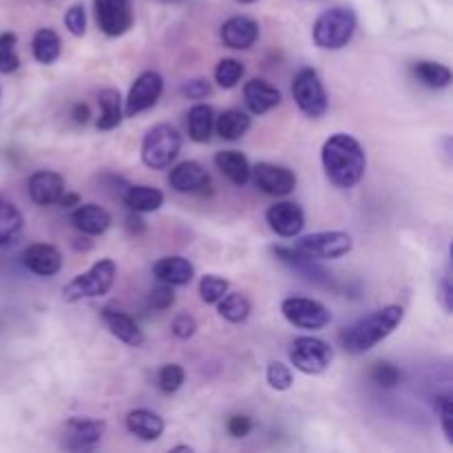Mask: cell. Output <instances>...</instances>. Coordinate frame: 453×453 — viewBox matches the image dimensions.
<instances>
[{
	"label": "cell",
	"instance_id": "obj_1",
	"mask_svg": "<svg viewBox=\"0 0 453 453\" xmlns=\"http://www.w3.org/2000/svg\"><path fill=\"white\" fill-rule=\"evenodd\" d=\"M321 162L327 180L339 188H354L367 168L365 150L349 133H334L327 137L321 149Z\"/></svg>",
	"mask_w": 453,
	"mask_h": 453
},
{
	"label": "cell",
	"instance_id": "obj_2",
	"mask_svg": "<svg viewBox=\"0 0 453 453\" xmlns=\"http://www.w3.org/2000/svg\"><path fill=\"white\" fill-rule=\"evenodd\" d=\"M403 319H405L403 305H385V308L372 312L370 317L349 326L343 332V336H341V343H343L345 352L365 354L374 349L379 343H383L401 326Z\"/></svg>",
	"mask_w": 453,
	"mask_h": 453
},
{
	"label": "cell",
	"instance_id": "obj_3",
	"mask_svg": "<svg viewBox=\"0 0 453 453\" xmlns=\"http://www.w3.org/2000/svg\"><path fill=\"white\" fill-rule=\"evenodd\" d=\"M357 31V13L349 7H332L317 18L312 27V40L319 49L339 51L348 47Z\"/></svg>",
	"mask_w": 453,
	"mask_h": 453
},
{
	"label": "cell",
	"instance_id": "obj_4",
	"mask_svg": "<svg viewBox=\"0 0 453 453\" xmlns=\"http://www.w3.org/2000/svg\"><path fill=\"white\" fill-rule=\"evenodd\" d=\"M118 265L113 259H100L87 273L78 274L62 288V299L66 303H78L82 299H97L113 288Z\"/></svg>",
	"mask_w": 453,
	"mask_h": 453
},
{
	"label": "cell",
	"instance_id": "obj_5",
	"mask_svg": "<svg viewBox=\"0 0 453 453\" xmlns=\"http://www.w3.org/2000/svg\"><path fill=\"white\" fill-rule=\"evenodd\" d=\"M181 150V135L171 124H155L142 142V162L153 171L168 168Z\"/></svg>",
	"mask_w": 453,
	"mask_h": 453
},
{
	"label": "cell",
	"instance_id": "obj_6",
	"mask_svg": "<svg viewBox=\"0 0 453 453\" xmlns=\"http://www.w3.org/2000/svg\"><path fill=\"white\" fill-rule=\"evenodd\" d=\"M352 237L343 230H323L301 237L295 243V250L312 261H334L352 252Z\"/></svg>",
	"mask_w": 453,
	"mask_h": 453
},
{
	"label": "cell",
	"instance_id": "obj_7",
	"mask_svg": "<svg viewBox=\"0 0 453 453\" xmlns=\"http://www.w3.org/2000/svg\"><path fill=\"white\" fill-rule=\"evenodd\" d=\"M292 97L308 118L319 119L327 111V93L317 69H301L292 80Z\"/></svg>",
	"mask_w": 453,
	"mask_h": 453
},
{
	"label": "cell",
	"instance_id": "obj_8",
	"mask_svg": "<svg viewBox=\"0 0 453 453\" xmlns=\"http://www.w3.org/2000/svg\"><path fill=\"white\" fill-rule=\"evenodd\" d=\"M332 361H334V349L330 348V343L314 336H299L290 348V363L308 376L323 374Z\"/></svg>",
	"mask_w": 453,
	"mask_h": 453
},
{
	"label": "cell",
	"instance_id": "obj_9",
	"mask_svg": "<svg viewBox=\"0 0 453 453\" xmlns=\"http://www.w3.org/2000/svg\"><path fill=\"white\" fill-rule=\"evenodd\" d=\"M281 314L288 323L301 330H323L332 323V312L321 301L305 299V296H290L281 303Z\"/></svg>",
	"mask_w": 453,
	"mask_h": 453
},
{
	"label": "cell",
	"instance_id": "obj_10",
	"mask_svg": "<svg viewBox=\"0 0 453 453\" xmlns=\"http://www.w3.org/2000/svg\"><path fill=\"white\" fill-rule=\"evenodd\" d=\"M162 91H164V80L157 71H144V73H140L127 96L124 115H127V118H135V115L142 113V111H149L150 106L157 104Z\"/></svg>",
	"mask_w": 453,
	"mask_h": 453
},
{
	"label": "cell",
	"instance_id": "obj_11",
	"mask_svg": "<svg viewBox=\"0 0 453 453\" xmlns=\"http://www.w3.org/2000/svg\"><path fill=\"white\" fill-rule=\"evenodd\" d=\"M96 20L111 38L124 35L135 20L131 0H96Z\"/></svg>",
	"mask_w": 453,
	"mask_h": 453
},
{
	"label": "cell",
	"instance_id": "obj_12",
	"mask_svg": "<svg viewBox=\"0 0 453 453\" xmlns=\"http://www.w3.org/2000/svg\"><path fill=\"white\" fill-rule=\"evenodd\" d=\"M106 425L104 420L96 418H73L66 420L65 434H62V447L69 451H88L102 441V434H104Z\"/></svg>",
	"mask_w": 453,
	"mask_h": 453
},
{
	"label": "cell",
	"instance_id": "obj_13",
	"mask_svg": "<svg viewBox=\"0 0 453 453\" xmlns=\"http://www.w3.org/2000/svg\"><path fill=\"white\" fill-rule=\"evenodd\" d=\"M250 177L255 180L257 188L273 197H286L296 188L295 173L286 166H277V164L259 162L255 168H250Z\"/></svg>",
	"mask_w": 453,
	"mask_h": 453
},
{
	"label": "cell",
	"instance_id": "obj_14",
	"mask_svg": "<svg viewBox=\"0 0 453 453\" xmlns=\"http://www.w3.org/2000/svg\"><path fill=\"white\" fill-rule=\"evenodd\" d=\"M268 226L279 234V237H299L301 230L305 228L303 208L295 202H277L265 212Z\"/></svg>",
	"mask_w": 453,
	"mask_h": 453
},
{
	"label": "cell",
	"instance_id": "obj_15",
	"mask_svg": "<svg viewBox=\"0 0 453 453\" xmlns=\"http://www.w3.org/2000/svg\"><path fill=\"white\" fill-rule=\"evenodd\" d=\"M65 190V177L56 171H38L29 177V197L38 206H53Z\"/></svg>",
	"mask_w": 453,
	"mask_h": 453
},
{
	"label": "cell",
	"instance_id": "obj_16",
	"mask_svg": "<svg viewBox=\"0 0 453 453\" xmlns=\"http://www.w3.org/2000/svg\"><path fill=\"white\" fill-rule=\"evenodd\" d=\"M22 264L38 277H53L62 268V255L51 243H34L22 255Z\"/></svg>",
	"mask_w": 453,
	"mask_h": 453
},
{
	"label": "cell",
	"instance_id": "obj_17",
	"mask_svg": "<svg viewBox=\"0 0 453 453\" xmlns=\"http://www.w3.org/2000/svg\"><path fill=\"white\" fill-rule=\"evenodd\" d=\"M221 40L230 49H250L259 40V25L248 16H234L221 25Z\"/></svg>",
	"mask_w": 453,
	"mask_h": 453
},
{
	"label": "cell",
	"instance_id": "obj_18",
	"mask_svg": "<svg viewBox=\"0 0 453 453\" xmlns=\"http://www.w3.org/2000/svg\"><path fill=\"white\" fill-rule=\"evenodd\" d=\"M71 224L75 230H80L82 234L88 237H97V234H104L111 228L113 219H111L109 211H104L97 203H78V208L71 215Z\"/></svg>",
	"mask_w": 453,
	"mask_h": 453
},
{
	"label": "cell",
	"instance_id": "obj_19",
	"mask_svg": "<svg viewBox=\"0 0 453 453\" xmlns=\"http://www.w3.org/2000/svg\"><path fill=\"white\" fill-rule=\"evenodd\" d=\"M243 100L255 115H264L281 104V91L265 80L255 78L243 87Z\"/></svg>",
	"mask_w": 453,
	"mask_h": 453
},
{
	"label": "cell",
	"instance_id": "obj_20",
	"mask_svg": "<svg viewBox=\"0 0 453 453\" xmlns=\"http://www.w3.org/2000/svg\"><path fill=\"white\" fill-rule=\"evenodd\" d=\"M168 181L177 193H197L211 184V175L199 162H181L173 168Z\"/></svg>",
	"mask_w": 453,
	"mask_h": 453
},
{
	"label": "cell",
	"instance_id": "obj_21",
	"mask_svg": "<svg viewBox=\"0 0 453 453\" xmlns=\"http://www.w3.org/2000/svg\"><path fill=\"white\" fill-rule=\"evenodd\" d=\"M102 319H104L111 334H113L118 341H122V343H127L128 348H142V345H144V334H142L137 323L133 321L128 314L119 312V310H113V308H104L102 310Z\"/></svg>",
	"mask_w": 453,
	"mask_h": 453
},
{
	"label": "cell",
	"instance_id": "obj_22",
	"mask_svg": "<svg viewBox=\"0 0 453 453\" xmlns=\"http://www.w3.org/2000/svg\"><path fill=\"white\" fill-rule=\"evenodd\" d=\"M153 274L159 283H168L173 288L188 286L195 277V265L184 257H162L153 265Z\"/></svg>",
	"mask_w": 453,
	"mask_h": 453
},
{
	"label": "cell",
	"instance_id": "obj_23",
	"mask_svg": "<svg viewBox=\"0 0 453 453\" xmlns=\"http://www.w3.org/2000/svg\"><path fill=\"white\" fill-rule=\"evenodd\" d=\"M127 427L128 432H131L133 436L140 438V441L153 442L162 438L166 423H164L162 416L155 414V411L150 410H133L128 411L127 416Z\"/></svg>",
	"mask_w": 453,
	"mask_h": 453
},
{
	"label": "cell",
	"instance_id": "obj_24",
	"mask_svg": "<svg viewBox=\"0 0 453 453\" xmlns=\"http://www.w3.org/2000/svg\"><path fill=\"white\" fill-rule=\"evenodd\" d=\"M217 168L221 171V175L228 177L233 184L243 186L250 180V162H248L246 155L242 150H221L215 157Z\"/></svg>",
	"mask_w": 453,
	"mask_h": 453
},
{
	"label": "cell",
	"instance_id": "obj_25",
	"mask_svg": "<svg viewBox=\"0 0 453 453\" xmlns=\"http://www.w3.org/2000/svg\"><path fill=\"white\" fill-rule=\"evenodd\" d=\"M124 203L131 212H155L162 208L164 203V193L153 186H128L127 193H124Z\"/></svg>",
	"mask_w": 453,
	"mask_h": 453
},
{
	"label": "cell",
	"instance_id": "obj_26",
	"mask_svg": "<svg viewBox=\"0 0 453 453\" xmlns=\"http://www.w3.org/2000/svg\"><path fill=\"white\" fill-rule=\"evenodd\" d=\"M97 104H100V118H97V128L100 131H113V128H118L122 124V96H119L118 88H104V91H100Z\"/></svg>",
	"mask_w": 453,
	"mask_h": 453
},
{
	"label": "cell",
	"instance_id": "obj_27",
	"mask_svg": "<svg viewBox=\"0 0 453 453\" xmlns=\"http://www.w3.org/2000/svg\"><path fill=\"white\" fill-rule=\"evenodd\" d=\"M31 53H34L35 62H40V65L44 66L53 65L62 53L60 35H58L53 29H49V27L38 29L35 31L34 40H31Z\"/></svg>",
	"mask_w": 453,
	"mask_h": 453
},
{
	"label": "cell",
	"instance_id": "obj_28",
	"mask_svg": "<svg viewBox=\"0 0 453 453\" xmlns=\"http://www.w3.org/2000/svg\"><path fill=\"white\" fill-rule=\"evenodd\" d=\"M250 124L252 122L250 118H248V113H243V111L239 109H228L224 111L219 118H215V131L221 140L234 142V140H242V137L246 135Z\"/></svg>",
	"mask_w": 453,
	"mask_h": 453
},
{
	"label": "cell",
	"instance_id": "obj_29",
	"mask_svg": "<svg viewBox=\"0 0 453 453\" xmlns=\"http://www.w3.org/2000/svg\"><path fill=\"white\" fill-rule=\"evenodd\" d=\"M215 128V111L208 104H195L188 111V135L197 144H206Z\"/></svg>",
	"mask_w": 453,
	"mask_h": 453
},
{
	"label": "cell",
	"instance_id": "obj_30",
	"mask_svg": "<svg viewBox=\"0 0 453 453\" xmlns=\"http://www.w3.org/2000/svg\"><path fill=\"white\" fill-rule=\"evenodd\" d=\"M22 226H25V219L16 203L0 199V246L16 242L22 233Z\"/></svg>",
	"mask_w": 453,
	"mask_h": 453
},
{
	"label": "cell",
	"instance_id": "obj_31",
	"mask_svg": "<svg viewBox=\"0 0 453 453\" xmlns=\"http://www.w3.org/2000/svg\"><path fill=\"white\" fill-rule=\"evenodd\" d=\"M217 312L228 323H243L252 312L250 299L246 295H242V292H226L217 301Z\"/></svg>",
	"mask_w": 453,
	"mask_h": 453
},
{
	"label": "cell",
	"instance_id": "obj_32",
	"mask_svg": "<svg viewBox=\"0 0 453 453\" xmlns=\"http://www.w3.org/2000/svg\"><path fill=\"white\" fill-rule=\"evenodd\" d=\"M416 78L429 88H447L451 84V69L449 66L441 65V62H432V60H420L411 66Z\"/></svg>",
	"mask_w": 453,
	"mask_h": 453
},
{
	"label": "cell",
	"instance_id": "obj_33",
	"mask_svg": "<svg viewBox=\"0 0 453 453\" xmlns=\"http://www.w3.org/2000/svg\"><path fill=\"white\" fill-rule=\"evenodd\" d=\"M18 35L13 31H4L0 34V73L9 75L13 71H18L20 66V58H18L16 51Z\"/></svg>",
	"mask_w": 453,
	"mask_h": 453
},
{
	"label": "cell",
	"instance_id": "obj_34",
	"mask_svg": "<svg viewBox=\"0 0 453 453\" xmlns=\"http://www.w3.org/2000/svg\"><path fill=\"white\" fill-rule=\"evenodd\" d=\"M243 73H246L243 62L234 60V58H224V60H219V65H217L215 80L221 88H233L237 87L239 80L243 78Z\"/></svg>",
	"mask_w": 453,
	"mask_h": 453
},
{
	"label": "cell",
	"instance_id": "obj_35",
	"mask_svg": "<svg viewBox=\"0 0 453 453\" xmlns=\"http://www.w3.org/2000/svg\"><path fill=\"white\" fill-rule=\"evenodd\" d=\"M230 290V283L226 281L224 277H217V274H206L199 281V295H202V301L208 305H217V301Z\"/></svg>",
	"mask_w": 453,
	"mask_h": 453
},
{
	"label": "cell",
	"instance_id": "obj_36",
	"mask_svg": "<svg viewBox=\"0 0 453 453\" xmlns=\"http://www.w3.org/2000/svg\"><path fill=\"white\" fill-rule=\"evenodd\" d=\"M186 380V372L184 367L177 365V363H168V365H164L162 370H159V389H162L164 394H175L180 392L181 385H184Z\"/></svg>",
	"mask_w": 453,
	"mask_h": 453
},
{
	"label": "cell",
	"instance_id": "obj_37",
	"mask_svg": "<svg viewBox=\"0 0 453 453\" xmlns=\"http://www.w3.org/2000/svg\"><path fill=\"white\" fill-rule=\"evenodd\" d=\"M265 379H268L270 388L277 389V392H288V389L292 388V383H295L290 367L283 365V363L279 361L270 363L268 372H265Z\"/></svg>",
	"mask_w": 453,
	"mask_h": 453
},
{
	"label": "cell",
	"instance_id": "obj_38",
	"mask_svg": "<svg viewBox=\"0 0 453 453\" xmlns=\"http://www.w3.org/2000/svg\"><path fill=\"white\" fill-rule=\"evenodd\" d=\"M372 379H374V383L379 385V388H396V385L401 383L403 374L396 365H392V363H376V365L372 367Z\"/></svg>",
	"mask_w": 453,
	"mask_h": 453
},
{
	"label": "cell",
	"instance_id": "obj_39",
	"mask_svg": "<svg viewBox=\"0 0 453 453\" xmlns=\"http://www.w3.org/2000/svg\"><path fill=\"white\" fill-rule=\"evenodd\" d=\"M173 305H175V292H173V286L162 283V286L155 288V290L150 292V296H149L150 310H157V312H162V310L173 308Z\"/></svg>",
	"mask_w": 453,
	"mask_h": 453
},
{
	"label": "cell",
	"instance_id": "obj_40",
	"mask_svg": "<svg viewBox=\"0 0 453 453\" xmlns=\"http://www.w3.org/2000/svg\"><path fill=\"white\" fill-rule=\"evenodd\" d=\"M65 25L66 29L71 31L73 35H84V31H87V12H84L82 4H73V7H69V12L65 13Z\"/></svg>",
	"mask_w": 453,
	"mask_h": 453
},
{
	"label": "cell",
	"instance_id": "obj_41",
	"mask_svg": "<svg viewBox=\"0 0 453 453\" xmlns=\"http://www.w3.org/2000/svg\"><path fill=\"white\" fill-rule=\"evenodd\" d=\"M171 330L180 341H188V339H193L195 332H197V321H195L190 314H177L175 321H173V326H171Z\"/></svg>",
	"mask_w": 453,
	"mask_h": 453
},
{
	"label": "cell",
	"instance_id": "obj_42",
	"mask_svg": "<svg viewBox=\"0 0 453 453\" xmlns=\"http://www.w3.org/2000/svg\"><path fill=\"white\" fill-rule=\"evenodd\" d=\"M438 416H441L442 434H445L447 442H453V405L449 396L438 398Z\"/></svg>",
	"mask_w": 453,
	"mask_h": 453
},
{
	"label": "cell",
	"instance_id": "obj_43",
	"mask_svg": "<svg viewBox=\"0 0 453 453\" xmlns=\"http://www.w3.org/2000/svg\"><path fill=\"white\" fill-rule=\"evenodd\" d=\"M211 91L212 87L206 78L188 80V82H184V87H181V93H184L186 97H190V100H203L206 96H211Z\"/></svg>",
	"mask_w": 453,
	"mask_h": 453
},
{
	"label": "cell",
	"instance_id": "obj_44",
	"mask_svg": "<svg viewBox=\"0 0 453 453\" xmlns=\"http://www.w3.org/2000/svg\"><path fill=\"white\" fill-rule=\"evenodd\" d=\"M228 432L234 438H246L252 432V420L248 416H233L228 420Z\"/></svg>",
	"mask_w": 453,
	"mask_h": 453
},
{
	"label": "cell",
	"instance_id": "obj_45",
	"mask_svg": "<svg viewBox=\"0 0 453 453\" xmlns=\"http://www.w3.org/2000/svg\"><path fill=\"white\" fill-rule=\"evenodd\" d=\"M451 296H453L451 270L445 268V274L441 277V303H442V308H445L447 314L451 312Z\"/></svg>",
	"mask_w": 453,
	"mask_h": 453
},
{
	"label": "cell",
	"instance_id": "obj_46",
	"mask_svg": "<svg viewBox=\"0 0 453 453\" xmlns=\"http://www.w3.org/2000/svg\"><path fill=\"white\" fill-rule=\"evenodd\" d=\"M71 118H73L75 124H87L88 118H91V111H88L87 104H75Z\"/></svg>",
	"mask_w": 453,
	"mask_h": 453
},
{
	"label": "cell",
	"instance_id": "obj_47",
	"mask_svg": "<svg viewBox=\"0 0 453 453\" xmlns=\"http://www.w3.org/2000/svg\"><path fill=\"white\" fill-rule=\"evenodd\" d=\"M127 228L131 230V233H135V234H142L146 230V224L144 221H142V217H140V212H133L131 217H128L127 219Z\"/></svg>",
	"mask_w": 453,
	"mask_h": 453
},
{
	"label": "cell",
	"instance_id": "obj_48",
	"mask_svg": "<svg viewBox=\"0 0 453 453\" xmlns=\"http://www.w3.org/2000/svg\"><path fill=\"white\" fill-rule=\"evenodd\" d=\"M58 203H60L62 208H71V206H78L80 203V195H75V193H62V197L58 199Z\"/></svg>",
	"mask_w": 453,
	"mask_h": 453
},
{
	"label": "cell",
	"instance_id": "obj_49",
	"mask_svg": "<svg viewBox=\"0 0 453 453\" xmlns=\"http://www.w3.org/2000/svg\"><path fill=\"white\" fill-rule=\"evenodd\" d=\"M173 451H193V447H186V445H180V447H175V449H173Z\"/></svg>",
	"mask_w": 453,
	"mask_h": 453
},
{
	"label": "cell",
	"instance_id": "obj_50",
	"mask_svg": "<svg viewBox=\"0 0 453 453\" xmlns=\"http://www.w3.org/2000/svg\"><path fill=\"white\" fill-rule=\"evenodd\" d=\"M239 3H255V0H239Z\"/></svg>",
	"mask_w": 453,
	"mask_h": 453
}]
</instances>
